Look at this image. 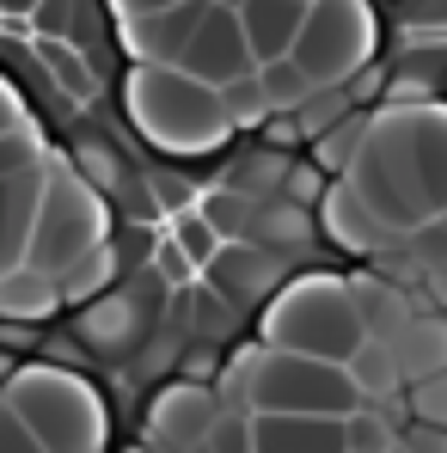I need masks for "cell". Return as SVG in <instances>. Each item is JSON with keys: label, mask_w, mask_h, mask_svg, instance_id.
Masks as SVG:
<instances>
[{"label": "cell", "mask_w": 447, "mask_h": 453, "mask_svg": "<svg viewBox=\"0 0 447 453\" xmlns=\"http://www.w3.org/2000/svg\"><path fill=\"white\" fill-rule=\"evenodd\" d=\"M295 62L312 92H331L368 62V6H306V25L295 37Z\"/></svg>", "instance_id": "4"}, {"label": "cell", "mask_w": 447, "mask_h": 453, "mask_svg": "<svg viewBox=\"0 0 447 453\" xmlns=\"http://www.w3.org/2000/svg\"><path fill=\"white\" fill-rule=\"evenodd\" d=\"M233 404L245 417H331V423H350L356 411H368V398L343 368L289 356V349H258Z\"/></svg>", "instance_id": "2"}, {"label": "cell", "mask_w": 447, "mask_h": 453, "mask_svg": "<svg viewBox=\"0 0 447 453\" xmlns=\"http://www.w3.org/2000/svg\"><path fill=\"white\" fill-rule=\"evenodd\" d=\"M12 123H19V111H12V98L0 92V135H12Z\"/></svg>", "instance_id": "9"}, {"label": "cell", "mask_w": 447, "mask_h": 453, "mask_svg": "<svg viewBox=\"0 0 447 453\" xmlns=\"http://www.w3.org/2000/svg\"><path fill=\"white\" fill-rule=\"evenodd\" d=\"M251 453H350V448H386V417L356 411L350 423L331 417H245Z\"/></svg>", "instance_id": "5"}, {"label": "cell", "mask_w": 447, "mask_h": 453, "mask_svg": "<svg viewBox=\"0 0 447 453\" xmlns=\"http://www.w3.org/2000/svg\"><path fill=\"white\" fill-rule=\"evenodd\" d=\"M172 74L197 80L203 92H227L239 80H251V56H245V37H239V12L233 6H197V25L172 62Z\"/></svg>", "instance_id": "6"}, {"label": "cell", "mask_w": 447, "mask_h": 453, "mask_svg": "<svg viewBox=\"0 0 447 453\" xmlns=\"http://www.w3.org/2000/svg\"><path fill=\"white\" fill-rule=\"evenodd\" d=\"M0 453H43V448H37V435L12 417V404H0Z\"/></svg>", "instance_id": "8"}, {"label": "cell", "mask_w": 447, "mask_h": 453, "mask_svg": "<svg viewBox=\"0 0 447 453\" xmlns=\"http://www.w3.org/2000/svg\"><path fill=\"white\" fill-rule=\"evenodd\" d=\"M50 184V159L31 135H0V282L25 270L31 257V226Z\"/></svg>", "instance_id": "3"}, {"label": "cell", "mask_w": 447, "mask_h": 453, "mask_svg": "<svg viewBox=\"0 0 447 453\" xmlns=\"http://www.w3.org/2000/svg\"><path fill=\"white\" fill-rule=\"evenodd\" d=\"M239 12V37H245V56L251 68H276L295 56V37L306 25V6H233Z\"/></svg>", "instance_id": "7"}, {"label": "cell", "mask_w": 447, "mask_h": 453, "mask_svg": "<svg viewBox=\"0 0 447 453\" xmlns=\"http://www.w3.org/2000/svg\"><path fill=\"white\" fill-rule=\"evenodd\" d=\"M129 80L117 6H0V92L98 221L92 288L43 319H0V349L19 374H56L92 398L98 453H142L166 398H215L276 325V312L190 270L178 245V221L227 178L233 129L209 148H166L142 129Z\"/></svg>", "instance_id": "1"}]
</instances>
